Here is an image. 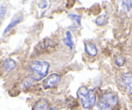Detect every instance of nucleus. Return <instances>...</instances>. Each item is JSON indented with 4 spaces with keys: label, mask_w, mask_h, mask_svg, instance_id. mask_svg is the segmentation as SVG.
<instances>
[{
    "label": "nucleus",
    "mask_w": 132,
    "mask_h": 110,
    "mask_svg": "<svg viewBox=\"0 0 132 110\" xmlns=\"http://www.w3.org/2000/svg\"><path fill=\"white\" fill-rule=\"evenodd\" d=\"M16 65V63L13 59L7 58L6 59L3 63V68L6 72L9 73L13 70Z\"/></svg>",
    "instance_id": "9"
},
{
    "label": "nucleus",
    "mask_w": 132,
    "mask_h": 110,
    "mask_svg": "<svg viewBox=\"0 0 132 110\" xmlns=\"http://www.w3.org/2000/svg\"><path fill=\"white\" fill-rule=\"evenodd\" d=\"M32 110H56V108L55 107H51L49 101L42 98L35 102Z\"/></svg>",
    "instance_id": "6"
},
{
    "label": "nucleus",
    "mask_w": 132,
    "mask_h": 110,
    "mask_svg": "<svg viewBox=\"0 0 132 110\" xmlns=\"http://www.w3.org/2000/svg\"><path fill=\"white\" fill-rule=\"evenodd\" d=\"M108 22V17L105 14H101L98 16L95 20V23L96 25L98 26H102L107 23Z\"/></svg>",
    "instance_id": "11"
},
{
    "label": "nucleus",
    "mask_w": 132,
    "mask_h": 110,
    "mask_svg": "<svg viewBox=\"0 0 132 110\" xmlns=\"http://www.w3.org/2000/svg\"><path fill=\"white\" fill-rule=\"evenodd\" d=\"M30 68L34 74L33 80L39 81L47 76L50 64L45 60H35L30 64Z\"/></svg>",
    "instance_id": "2"
},
{
    "label": "nucleus",
    "mask_w": 132,
    "mask_h": 110,
    "mask_svg": "<svg viewBox=\"0 0 132 110\" xmlns=\"http://www.w3.org/2000/svg\"><path fill=\"white\" fill-rule=\"evenodd\" d=\"M123 82L128 88L129 93L132 95V74L129 72L124 73L123 75Z\"/></svg>",
    "instance_id": "8"
},
{
    "label": "nucleus",
    "mask_w": 132,
    "mask_h": 110,
    "mask_svg": "<svg viewBox=\"0 0 132 110\" xmlns=\"http://www.w3.org/2000/svg\"><path fill=\"white\" fill-rule=\"evenodd\" d=\"M115 63L119 67H122L126 63V58L122 55H119L115 59Z\"/></svg>",
    "instance_id": "13"
},
{
    "label": "nucleus",
    "mask_w": 132,
    "mask_h": 110,
    "mask_svg": "<svg viewBox=\"0 0 132 110\" xmlns=\"http://www.w3.org/2000/svg\"><path fill=\"white\" fill-rule=\"evenodd\" d=\"M119 103L118 97L112 92H107L102 95L97 102L98 110H113Z\"/></svg>",
    "instance_id": "3"
},
{
    "label": "nucleus",
    "mask_w": 132,
    "mask_h": 110,
    "mask_svg": "<svg viewBox=\"0 0 132 110\" xmlns=\"http://www.w3.org/2000/svg\"><path fill=\"white\" fill-rule=\"evenodd\" d=\"M56 44L54 41H53L51 39H44V40L40 42V44H38L36 47V50L38 53H44L47 50H49L48 49H51Z\"/></svg>",
    "instance_id": "5"
},
{
    "label": "nucleus",
    "mask_w": 132,
    "mask_h": 110,
    "mask_svg": "<svg viewBox=\"0 0 132 110\" xmlns=\"http://www.w3.org/2000/svg\"><path fill=\"white\" fill-rule=\"evenodd\" d=\"M77 95L84 109H89L96 104V95L92 89H89L85 86H82L77 90Z\"/></svg>",
    "instance_id": "1"
},
{
    "label": "nucleus",
    "mask_w": 132,
    "mask_h": 110,
    "mask_svg": "<svg viewBox=\"0 0 132 110\" xmlns=\"http://www.w3.org/2000/svg\"><path fill=\"white\" fill-rule=\"evenodd\" d=\"M84 48L86 53L89 56L95 57L98 54V49L94 43L89 41H86L84 43Z\"/></svg>",
    "instance_id": "7"
},
{
    "label": "nucleus",
    "mask_w": 132,
    "mask_h": 110,
    "mask_svg": "<svg viewBox=\"0 0 132 110\" xmlns=\"http://www.w3.org/2000/svg\"><path fill=\"white\" fill-rule=\"evenodd\" d=\"M20 21H21V19L20 18H16V19H15V20H14L13 21H11V22L9 24L8 26L6 27V29H5V31H4V32H3V34L7 33V32H8L9 31H11L12 28H14V27L16 25H17V24H18L19 23H20Z\"/></svg>",
    "instance_id": "12"
},
{
    "label": "nucleus",
    "mask_w": 132,
    "mask_h": 110,
    "mask_svg": "<svg viewBox=\"0 0 132 110\" xmlns=\"http://www.w3.org/2000/svg\"><path fill=\"white\" fill-rule=\"evenodd\" d=\"M69 18L71 20L75 21L79 26H81V20H82V16L78 14H69Z\"/></svg>",
    "instance_id": "14"
},
{
    "label": "nucleus",
    "mask_w": 132,
    "mask_h": 110,
    "mask_svg": "<svg viewBox=\"0 0 132 110\" xmlns=\"http://www.w3.org/2000/svg\"><path fill=\"white\" fill-rule=\"evenodd\" d=\"M47 5H48L47 1H40L38 3L39 8L42 9L47 8Z\"/></svg>",
    "instance_id": "16"
},
{
    "label": "nucleus",
    "mask_w": 132,
    "mask_h": 110,
    "mask_svg": "<svg viewBox=\"0 0 132 110\" xmlns=\"http://www.w3.org/2000/svg\"><path fill=\"white\" fill-rule=\"evenodd\" d=\"M63 41L65 45L69 48V49H71V50L73 49V46H74V42H73V40L72 34L70 31H68L65 32V37L63 38Z\"/></svg>",
    "instance_id": "10"
},
{
    "label": "nucleus",
    "mask_w": 132,
    "mask_h": 110,
    "mask_svg": "<svg viewBox=\"0 0 132 110\" xmlns=\"http://www.w3.org/2000/svg\"><path fill=\"white\" fill-rule=\"evenodd\" d=\"M60 79V76L58 73H52L45 79L44 84V88L45 89H49L55 86L59 83Z\"/></svg>",
    "instance_id": "4"
},
{
    "label": "nucleus",
    "mask_w": 132,
    "mask_h": 110,
    "mask_svg": "<svg viewBox=\"0 0 132 110\" xmlns=\"http://www.w3.org/2000/svg\"><path fill=\"white\" fill-rule=\"evenodd\" d=\"M122 6L127 11H129L132 9V1H123Z\"/></svg>",
    "instance_id": "15"
}]
</instances>
